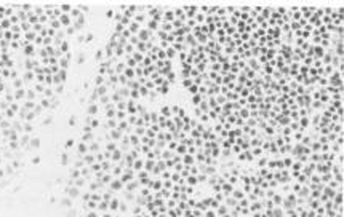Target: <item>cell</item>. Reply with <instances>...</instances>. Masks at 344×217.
<instances>
[{
    "label": "cell",
    "mask_w": 344,
    "mask_h": 217,
    "mask_svg": "<svg viewBox=\"0 0 344 217\" xmlns=\"http://www.w3.org/2000/svg\"><path fill=\"white\" fill-rule=\"evenodd\" d=\"M328 85H331L335 88H342V70H335L328 77Z\"/></svg>",
    "instance_id": "obj_1"
},
{
    "label": "cell",
    "mask_w": 344,
    "mask_h": 217,
    "mask_svg": "<svg viewBox=\"0 0 344 217\" xmlns=\"http://www.w3.org/2000/svg\"><path fill=\"white\" fill-rule=\"evenodd\" d=\"M234 188H235L234 185H231L229 182H226V184H222V185H221V193L224 195V198H227V196H231V195H232Z\"/></svg>",
    "instance_id": "obj_2"
},
{
    "label": "cell",
    "mask_w": 344,
    "mask_h": 217,
    "mask_svg": "<svg viewBox=\"0 0 344 217\" xmlns=\"http://www.w3.org/2000/svg\"><path fill=\"white\" fill-rule=\"evenodd\" d=\"M237 158L240 161H253V155H251L250 150H242V152L237 155Z\"/></svg>",
    "instance_id": "obj_3"
},
{
    "label": "cell",
    "mask_w": 344,
    "mask_h": 217,
    "mask_svg": "<svg viewBox=\"0 0 344 217\" xmlns=\"http://www.w3.org/2000/svg\"><path fill=\"white\" fill-rule=\"evenodd\" d=\"M231 196H232V198H235L237 201H240V200H243V198H245V193L242 191L240 187L237 185L235 188H234V191H232V195H231Z\"/></svg>",
    "instance_id": "obj_4"
},
{
    "label": "cell",
    "mask_w": 344,
    "mask_h": 217,
    "mask_svg": "<svg viewBox=\"0 0 344 217\" xmlns=\"http://www.w3.org/2000/svg\"><path fill=\"white\" fill-rule=\"evenodd\" d=\"M248 209H250V212H261V211H262V204H261V201L258 200V201H255V203H250Z\"/></svg>",
    "instance_id": "obj_5"
},
{
    "label": "cell",
    "mask_w": 344,
    "mask_h": 217,
    "mask_svg": "<svg viewBox=\"0 0 344 217\" xmlns=\"http://www.w3.org/2000/svg\"><path fill=\"white\" fill-rule=\"evenodd\" d=\"M262 142H264V139H261L259 136H258V137H251V139H250V147H251V149H255V147H261Z\"/></svg>",
    "instance_id": "obj_6"
},
{
    "label": "cell",
    "mask_w": 344,
    "mask_h": 217,
    "mask_svg": "<svg viewBox=\"0 0 344 217\" xmlns=\"http://www.w3.org/2000/svg\"><path fill=\"white\" fill-rule=\"evenodd\" d=\"M181 163H183L184 166H192V164H195V163H194V156H191V155H183V156H181Z\"/></svg>",
    "instance_id": "obj_7"
},
{
    "label": "cell",
    "mask_w": 344,
    "mask_h": 217,
    "mask_svg": "<svg viewBox=\"0 0 344 217\" xmlns=\"http://www.w3.org/2000/svg\"><path fill=\"white\" fill-rule=\"evenodd\" d=\"M267 161H269V155H262V156H259V158H258L256 160V163H258V166H259V168H266V166H267Z\"/></svg>",
    "instance_id": "obj_8"
},
{
    "label": "cell",
    "mask_w": 344,
    "mask_h": 217,
    "mask_svg": "<svg viewBox=\"0 0 344 217\" xmlns=\"http://www.w3.org/2000/svg\"><path fill=\"white\" fill-rule=\"evenodd\" d=\"M298 123H299V129H301V131H304V133H306V128H309V126H311V123H309V117L299 118V122H298Z\"/></svg>",
    "instance_id": "obj_9"
},
{
    "label": "cell",
    "mask_w": 344,
    "mask_h": 217,
    "mask_svg": "<svg viewBox=\"0 0 344 217\" xmlns=\"http://www.w3.org/2000/svg\"><path fill=\"white\" fill-rule=\"evenodd\" d=\"M186 180V185H191V187H195V185H199V180H197V176H192L189 174L187 177L184 179Z\"/></svg>",
    "instance_id": "obj_10"
},
{
    "label": "cell",
    "mask_w": 344,
    "mask_h": 217,
    "mask_svg": "<svg viewBox=\"0 0 344 217\" xmlns=\"http://www.w3.org/2000/svg\"><path fill=\"white\" fill-rule=\"evenodd\" d=\"M226 99H227V102H237V101L240 99V96L237 94L235 91H229L226 94Z\"/></svg>",
    "instance_id": "obj_11"
},
{
    "label": "cell",
    "mask_w": 344,
    "mask_h": 217,
    "mask_svg": "<svg viewBox=\"0 0 344 217\" xmlns=\"http://www.w3.org/2000/svg\"><path fill=\"white\" fill-rule=\"evenodd\" d=\"M250 152L253 155V160H258L259 156L264 155V152H262V149L261 147H255V149H250Z\"/></svg>",
    "instance_id": "obj_12"
},
{
    "label": "cell",
    "mask_w": 344,
    "mask_h": 217,
    "mask_svg": "<svg viewBox=\"0 0 344 217\" xmlns=\"http://www.w3.org/2000/svg\"><path fill=\"white\" fill-rule=\"evenodd\" d=\"M226 214H229V208L224 204H219V208L216 209V215L218 217H222V215H226Z\"/></svg>",
    "instance_id": "obj_13"
},
{
    "label": "cell",
    "mask_w": 344,
    "mask_h": 217,
    "mask_svg": "<svg viewBox=\"0 0 344 217\" xmlns=\"http://www.w3.org/2000/svg\"><path fill=\"white\" fill-rule=\"evenodd\" d=\"M272 203H274V206H282V203H283V196L280 195V193H275L274 196H272Z\"/></svg>",
    "instance_id": "obj_14"
},
{
    "label": "cell",
    "mask_w": 344,
    "mask_h": 217,
    "mask_svg": "<svg viewBox=\"0 0 344 217\" xmlns=\"http://www.w3.org/2000/svg\"><path fill=\"white\" fill-rule=\"evenodd\" d=\"M175 153H178V155H186L187 153V145H184V144H178V147H176V150H175Z\"/></svg>",
    "instance_id": "obj_15"
},
{
    "label": "cell",
    "mask_w": 344,
    "mask_h": 217,
    "mask_svg": "<svg viewBox=\"0 0 344 217\" xmlns=\"http://www.w3.org/2000/svg\"><path fill=\"white\" fill-rule=\"evenodd\" d=\"M191 101H192V104H194V107H199V104L203 101V96H200L199 93H197V94H194L191 98Z\"/></svg>",
    "instance_id": "obj_16"
},
{
    "label": "cell",
    "mask_w": 344,
    "mask_h": 217,
    "mask_svg": "<svg viewBox=\"0 0 344 217\" xmlns=\"http://www.w3.org/2000/svg\"><path fill=\"white\" fill-rule=\"evenodd\" d=\"M311 142H312V139H311V136L307 134V133H306L304 136H302V139L299 140V144L302 145V147H309V144H311Z\"/></svg>",
    "instance_id": "obj_17"
},
{
    "label": "cell",
    "mask_w": 344,
    "mask_h": 217,
    "mask_svg": "<svg viewBox=\"0 0 344 217\" xmlns=\"http://www.w3.org/2000/svg\"><path fill=\"white\" fill-rule=\"evenodd\" d=\"M282 163H283V168H285V169H290V166L293 164V158H291V156H283Z\"/></svg>",
    "instance_id": "obj_18"
},
{
    "label": "cell",
    "mask_w": 344,
    "mask_h": 217,
    "mask_svg": "<svg viewBox=\"0 0 344 217\" xmlns=\"http://www.w3.org/2000/svg\"><path fill=\"white\" fill-rule=\"evenodd\" d=\"M248 117H250V110L246 109V107H243V109H240V110H239V118L246 120Z\"/></svg>",
    "instance_id": "obj_19"
},
{
    "label": "cell",
    "mask_w": 344,
    "mask_h": 217,
    "mask_svg": "<svg viewBox=\"0 0 344 217\" xmlns=\"http://www.w3.org/2000/svg\"><path fill=\"white\" fill-rule=\"evenodd\" d=\"M271 171L267 169V168H261V169H258V171H255V174L256 176H259V177H262V179H266V176L269 174Z\"/></svg>",
    "instance_id": "obj_20"
},
{
    "label": "cell",
    "mask_w": 344,
    "mask_h": 217,
    "mask_svg": "<svg viewBox=\"0 0 344 217\" xmlns=\"http://www.w3.org/2000/svg\"><path fill=\"white\" fill-rule=\"evenodd\" d=\"M272 217H285L283 215V209L279 208V206H275V208L272 209Z\"/></svg>",
    "instance_id": "obj_21"
},
{
    "label": "cell",
    "mask_w": 344,
    "mask_h": 217,
    "mask_svg": "<svg viewBox=\"0 0 344 217\" xmlns=\"http://www.w3.org/2000/svg\"><path fill=\"white\" fill-rule=\"evenodd\" d=\"M304 134H306L304 131H296V133H293V134H291V139H293V140H298V142H299Z\"/></svg>",
    "instance_id": "obj_22"
},
{
    "label": "cell",
    "mask_w": 344,
    "mask_h": 217,
    "mask_svg": "<svg viewBox=\"0 0 344 217\" xmlns=\"http://www.w3.org/2000/svg\"><path fill=\"white\" fill-rule=\"evenodd\" d=\"M226 102H227V99H226L224 94H218V96H216V104H218L219 107H221V105H224Z\"/></svg>",
    "instance_id": "obj_23"
},
{
    "label": "cell",
    "mask_w": 344,
    "mask_h": 217,
    "mask_svg": "<svg viewBox=\"0 0 344 217\" xmlns=\"http://www.w3.org/2000/svg\"><path fill=\"white\" fill-rule=\"evenodd\" d=\"M197 180H199V184H206V180H208V176L203 174V173H199V174H197Z\"/></svg>",
    "instance_id": "obj_24"
},
{
    "label": "cell",
    "mask_w": 344,
    "mask_h": 217,
    "mask_svg": "<svg viewBox=\"0 0 344 217\" xmlns=\"http://www.w3.org/2000/svg\"><path fill=\"white\" fill-rule=\"evenodd\" d=\"M288 128H290L293 133H296V131H301V129H299V123H298V122H290Z\"/></svg>",
    "instance_id": "obj_25"
},
{
    "label": "cell",
    "mask_w": 344,
    "mask_h": 217,
    "mask_svg": "<svg viewBox=\"0 0 344 217\" xmlns=\"http://www.w3.org/2000/svg\"><path fill=\"white\" fill-rule=\"evenodd\" d=\"M231 152L235 153V155H239V153L242 152V147H240V145H237V144H234V145L231 147Z\"/></svg>",
    "instance_id": "obj_26"
},
{
    "label": "cell",
    "mask_w": 344,
    "mask_h": 217,
    "mask_svg": "<svg viewBox=\"0 0 344 217\" xmlns=\"http://www.w3.org/2000/svg\"><path fill=\"white\" fill-rule=\"evenodd\" d=\"M203 217H218V215H216V211L208 209V211H205V212H203Z\"/></svg>",
    "instance_id": "obj_27"
},
{
    "label": "cell",
    "mask_w": 344,
    "mask_h": 217,
    "mask_svg": "<svg viewBox=\"0 0 344 217\" xmlns=\"http://www.w3.org/2000/svg\"><path fill=\"white\" fill-rule=\"evenodd\" d=\"M232 152H231V149H221V156H224V158H227V156H231Z\"/></svg>",
    "instance_id": "obj_28"
},
{
    "label": "cell",
    "mask_w": 344,
    "mask_h": 217,
    "mask_svg": "<svg viewBox=\"0 0 344 217\" xmlns=\"http://www.w3.org/2000/svg\"><path fill=\"white\" fill-rule=\"evenodd\" d=\"M197 153V149L194 147V145H189V147H187V153H186V155H191V156H194Z\"/></svg>",
    "instance_id": "obj_29"
},
{
    "label": "cell",
    "mask_w": 344,
    "mask_h": 217,
    "mask_svg": "<svg viewBox=\"0 0 344 217\" xmlns=\"http://www.w3.org/2000/svg\"><path fill=\"white\" fill-rule=\"evenodd\" d=\"M194 113H195V117H202V115H203V113H202V110L199 109V107H194Z\"/></svg>",
    "instance_id": "obj_30"
},
{
    "label": "cell",
    "mask_w": 344,
    "mask_h": 217,
    "mask_svg": "<svg viewBox=\"0 0 344 217\" xmlns=\"http://www.w3.org/2000/svg\"><path fill=\"white\" fill-rule=\"evenodd\" d=\"M261 212H262V211H261ZM261 212H251L250 214V217H262V214Z\"/></svg>",
    "instance_id": "obj_31"
},
{
    "label": "cell",
    "mask_w": 344,
    "mask_h": 217,
    "mask_svg": "<svg viewBox=\"0 0 344 217\" xmlns=\"http://www.w3.org/2000/svg\"><path fill=\"white\" fill-rule=\"evenodd\" d=\"M288 217H299V215H298V214H296V212H293V214H291V215H288Z\"/></svg>",
    "instance_id": "obj_32"
}]
</instances>
